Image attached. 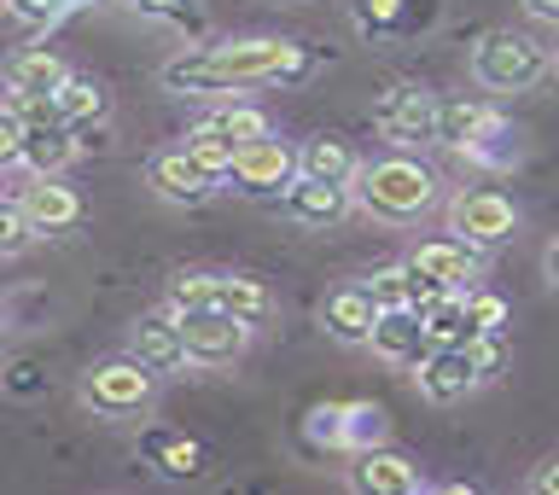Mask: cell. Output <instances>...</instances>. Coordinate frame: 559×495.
Returning a JSON list of instances; mask_svg holds the SVG:
<instances>
[{
    "label": "cell",
    "mask_w": 559,
    "mask_h": 495,
    "mask_svg": "<svg viewBox=\"0 0 559 495\" xmlns=\"http://www.w3.org/2000/svg\"><path fill=\"white\" fill-rule=\"evenodd\" d=\"M349 199H356V210L379 227H414L443 204V181H437V169L419 164L414 152L391 146L384 157H361L356 181H349Z\"/></svg>",
    "instance_id": "1"
},
{
    "label": "cell",
    "mask_w": 559,
    "mask_h": 495,
    "mask_svg": "<svg viewBox=\"0 0 559 495\" xmlns=\"http://www.w3.org/2000/svg\"><path fill=\"white\" fill-rule=\"evenodd\" d=\"M472 82L484 87V94H496V99H513V94H531V87L554 70V52L536 42V35H524V30H489L478 47H472Z\"/></svg>",
    "instance_id": "2"
},
{
    "label": "cell",
    "mask_w": 559,
    "mask_h": 495,
    "mask_svg": "<svg viewBox=\"0 0 559 495\" xmlns=\"http://www.w3.org/2000/svg\"><path fill=\"white\" fill-rule=\"evenodd\" d=\"M82 402L99 420H140L157 402V374L140 356H105L82 374Z\"/></svg>",
    "instance_id": "3"
},
{
    "label": "cell",
    "mask_w": 559,
    "mask_h": 495,
    "mask_svg": "<svg viewBox=\"0 0 559 495\" xmlns=\"http://www.w3.org/2000/svg\"><path fill=\"white\" fill-rule=\"evenodd\" d=\"M373 129L384 146L414 152V146H437V94L426 82H396L391 94H379L373 105Z\"/></svg>",
    "instance_id": "4"
},
{
    "label": "cell",
    "mask_w": 559,
    "mask_h": 495,
    "mask_svg": "<svg viewBox=\"0 0 559 495\" xmlns=\"http://www.w3.org/2000/svg\"><path fill=\"white\" fill-rule=\"evenodd\" d=\"M449 234H461L478 251H496L519 234V204L496 187H461L449 199Z\"/></svg>",
    "instance_id": "5"
},
{
    "label": "cell",
    "mask_w": 559,
    "mask_h": 495,
    "mask_svg": "<svg viewBox=\"0 0 559 495\" xmlns=\"http://www.w3.org/2000/svg\"><path fill=\"white\" fill-rule=\"evenodd\" d=\"M210 52L222 59V70L239 87H262V82H286L304 70V47L280 42V35H245V42H210Z\"/></svg>",
    "instance_id": "6"
},
{
    "label": "cell",
    "mask_w": 559,
    "mask_h": 495,
    "mask_svg": "<svg viewBox=\"0 0 559 495\" xmlns=\"http://www.w3.org/2000/svg\"><path fill=\"white\" fill-rule=\"evenodd\" d=\"M251 321H239L234 309H192V315H181V339H187V362L192 367H234L245 350H251Z\"/></svg>",
    "instance_id": "7"
},
{
    "label": "cell",
    "mask_w": 559,
    "mask_h": 495,
    "mask_svg": "<svg viewBox=\"0 0 559 495\" xmlns=\"http://www.w3.org/2000/svg\"><path fill=\"white\" fill-rule=\"evenodd\" d=\"M292 181H297V152L280 134H262V140H245L234 152V169H227L222 187L245 192V199H280Z\"/></svg>",
    "instance_id": "8"
},
{
    "label": "cell",
    "mask_w": 559,
    "mask_h": 495,
    "mask_svg": "<svg viewBox=\"0 0 559 495\" xmlns=\"http://www.w3.org/2000/svg\"><path fill=\"white\" fill-rule=\"evenodd\" d=\"M414 385H419V397H426V402H437V409L466 402V397L484 385L478 350H472V344H437L431 356L414 367Z\"/></svg>",
    "instance_id": "9"
},
{
    "label": "cell",
    "mask_w": 559,
    "mask_h": 495,
    "mask_svg": "<svg viewBox=\"0 0 559 495\" xmlns=\"http://www.w3.org/2000/svg\"><path fill=\"white\" fill-rule=\"evenodd\" d=\"M146 187H152L164 204H204L222 181H216V175H210L187 146H157V152L146 157Z\"/></svg>",
    "instance_id": "10"
},
{
    "label": "cell",
    "mask_w": 559,
    "mask_h": 495,
    "mask_svg": "<svg viewBox=\"0 0 559 495\" xmlns=\"http://www.w3.org/2000/svg\"><path fill=\"white\" fill-rule=\"evenodd\" d=\"M367 350L384 362V367H402V374H414L419 362L431 356V332L419 321V309H379L373 332H367Z\"/></svg>",
    "instance_id": "11"
},
{
    "label": "cell",
    "mask_w": 559,
    "mask_h": 495,
    "mask_svg": "<svg viewBox=\"0 0 559 495\" xmlns=\"http://www.w3.org/2000/svg\"><path fill=\"white\" fill-rule=\"evenodd\" d=\"M408 262L419 274H431L437 286H449V292H466V286H478V274H484V251L478 245H466L461 234H437V239H419Z\"/></svg>",
    "instance_id": "12"
},
{
    "label": "cell",
    "mask_w": 559,
    "mask_h": 495,
    "mask_svg": "<svg viewBox=\"0 0 559 495\" xmlns=\"http://www.w3.org/2000/svg\"><path fill=\"white\" fill-rule=\"evenodd\" d=\"M356 199H349L344 181H314V175H297V181L280 192V216L297 222V227H332L344 222Z\"/></svg>",
    "instance_id": "13"
},
{
    "label": "cell",
    "mask_w": 559,
    "mask_h": 495,
    "mask_svg": "<svg viewBox=\"0 0 559 495\" xmlns=\"http://www.w3.org/2000/svg\"><path fill=\"white\" fill-rule=\"evenodd\" d=\"M157 76H164L169 94H187V99H234V94H245V87L222 70V59H216L210 47L175 52V59L157 70Z\"/></svg>",
    "instance_id": "14"
},
{
    "label": "cell",
    "mask_w": 559,
    "mask_h": 495,
    "mask_svg": "<svg viewBox=\"0 0 559 495\" xmlns=\"http://www.w3.org/2000/svg\"><path fill=\"white\" fill-rule=\"evenodd\" d=\"M129 356H140L157 379L187 367V339H181V315L164 309V315H140L134 332H129Z\"/></svg>",
    "instance_id": "15"
},
{
    "label": "cell",
    "mask_w": 559,
    "mask_h": 495,
    "mask_svg": "<svg viewBox=\"0 0 559 495\" xmlns=\"http://www.w3.org/2000/svg\"><path fill=\"white\" fill-rule=\"evenodd\" d=\"M349 484L367 490V495H414V490H426V479H419V467L408 461V455L384 449V444L356 455V467H349Z\"/></svg>",
    "instance_id": "16"
},
{
    "label": "cell",
    "mask_w": 559,
    "mask_h": 495,
    "mask_svg": "<svg viewBox=\"0 0 559 495\" xmlns=\"http://www.w3.org/2000/svg\"><path fill=\"white\" fill-rule=\"evenodd\" d=\"M373 321H379V304H373V292H367V280H356V286H338V292H326V304H321V327H326V339H338V344H367Z\"/></svg>",
    "instance_id": "17"
},
{
    "label": "cell",
    "mask_w": 559,
    "mask_h": 495,
    "mask_svg": "<svg viewBox=\"0 0 559 495\" xmlns=\"http://www.w3.org/2000/svg\"><path fill=\"white\" fill-rule=\"evenodd\" d=\"M17 204L29 210L35 234H70V227L82 222V199H76V187H64L59 175H35Z\"/></svg>",
    "instance_id": "18"
},
{
    "label": "cell",
    "mask_w": 559,
    "mask_h": 495,
    "mask_svg": "<svg viewBox=\"0 0 559 495\" xmlns=\"http://www.w3.org/2000/svg\"><path fill=\"white\" fill-rule=\"evenodd\" d=\"M489 129H496V117H489L484 99H472V94L437 99V146H449V152H478Z\"/></svg>",
    "instance_id": "19"
},
{
    "label": "cell",
    "mask_w": 559,
    "mask_h": 495,
    "mask_svg": "<svg viewBox=\"0 0 559 495\" xmlns=\"http://www.w3.org/2000/svg\"><path fill=\"white\" fill-rule=\"evenodd\" d=\"M356 169H361V157L356 146H349L344 134H314L297 146V175H314V181H356Z\"/></svg>",
    "instance_id": "20"
},
{
    "label": "cell",
    "mask_w": 559,
    "mask_h": 495,
    "mask_svg": "<svg viewBox=\"0 0 559 495\" xmlns=\"http://www.w3.org/2000/svg\"><path fill=\"white\" fill-rule=\"evenodd\" d=\"M82 140L70 134V122H41V129H24V169L29 175H64L76 164Z\"/></svg>",
    "instance_id": "21"
},
{
    "label": "cell",
    "mask_w": 559,
    "mask_h": 495,
    "mask_svg": "<svg viewBox=\"0 0 559 495\" xmlns=\"http://www.w3.org/2000/svg\"><path fill=\"white\" fill-rule=\"evenodd\" d=\"M0 76H7V87H24V94H59L64 76H70V64L52 47H24V52H12V59H7Z\"/></svg>",
    "instance_id": "22"
},
{
    "label": "cell",
    "mask_w": 559,
    "mask_h": 495,
    "mask_svg": "<svg viewBox=\"0 0 559 495\" xmlns=\"http://www.w3.org/2000/svg\"><path fill=\"white\" fill-rule=\"evenodd\" d=\"M140 449H146V461L164 472V479H199V472L210 467V455L192 444V437H181V432H146Z\"/></svg>",
    "instance_id": "23"
},
{
    "label": "cell",
    "mask_w": 559,
    "mask_h": 495,
    "mask_svg": "<svg viewBox=\"0 0 559 495\" xmlns=\"http://www.w3.org/2000/svg\"><path fill=\"white\" fill-rule=\"evenodd\" d=\"M431 12H437V0H361L356 17H361V30H373V35H414L419 24H431Z\"/></svg>",
    "instance_id": "24"
},
{
    "label": "cell",
    "mask_w": 559,
    "mask_h": 495,
    "mask_svg": "<svg viewBox=\"0 0 559 495\" xmlns=\"http://www.w3.org/2000/svg\"><path fill=\"white\" fill-rule=\"evenodd\" d=\"M59 117L70 122V129H87V122H99L105 111H111V94H105V82L99 76H82V70H70L59 94Z\"/></svg>",
    "instance_id": "25"
},
{
    "label": "cell",
    "mask_w": 559,
    "mask_h": 495,
    "mask_svg": "<svg viewBox=\"0 0 559 495\" xmlns=\"http://www.w3.org/2000/svg\"><path fill=\"white\" fill-rule=\"evenodd\" d=\"M419 321H426L431 344H472L478 339V327H472V315H466V292H443L437 304L419 309Z\"/></svg>",
    "instance_id": "26"
},
{
    "label": "cell",
    "mask_w": 559,
    "mask_h": 495,
    "mask_svg": "<svg viewBox=\"0 0 559 495\" xmlns=\"http://www.w3.org/2000/svg\"><path fill=\"white\" fill-rule=\"evenodd\" d=\"M164 297H169V309H175V315L216 309V304H222V269H175Z\"/></svg>",
    "instance_id": "27"
},
{
    "label": "cell",
    "mask_w": 559,
    "mask_h": 495,
    "mask_svg": "<svg viewBox=\"0 0 559 495\" xmlns=\"http://www.w3.org/2000/svg\"><path fill=\"white\" fill-rule=\"evenodd\" d=\"M222 309H234L239 321L262 327V321L274 315V292H269V280H257V274H222Z\"/></svg>",
    "instance_id": "28"
},
{
    "label": "cell",
    "mask_w": 559,
    "mask_h": 495,
    "mask_svg": "<svg viewBox=\"0 0 559 495\" xmlns=\"http://www.w3.org/2000/svg\"><path fill=\"white\" fill-rule=\"evenodd\" d=\"M199 122H204V129H216V134H227V140H239V146H245V140L274 134L269 117H262L257 105H245V99H227V105H216L210 117H199Z\"/></svg>",
    "instance_id": "29"
},
{
    "label": "cell",
    "mask_w": 559,
    "mask_h": 495,
    "mask_svg": "<svg viewBox=\"0 0 559 495\" xmlns=\"http://www.w3.org/2000/svg\"><path fill=\"white\" fill-rule=\"evenodd\" d=\"M391 437V420H384L379 402H349L344 409V449L361 455V449H379Z\"/></svg>",
    "instance_id": "30"
},
{
    "label": "cell",
    "mask_w": 559,
    "mask_h": 495,
    "mask_svg": "<svg viewBox=\"0 0 559 495\" xmlns=\"http://www.w3.org/2000/svg\"><path fill=\"white\" fill-rule=\"evenodd\" d=\"M181 146H187L192 157H199V164H204L210 175H216V181H227V169H234L239 140H227V134H216V129H204V122H199V129H192V134L181 140Z\"/></svg>",
    "instance_id": "31"
},
{
    "label": "cell",
    "mask_w": 559,
    "mask_h": 495,
    "mask_svg": "<svg viewBox=\"0 0 559 495\" xmlns=\"http://www.w3.org/2000/svg\"><path fill=\"white\" fill-rule=\"evenodd\" d=\"M367 292H373L379 309H414V280H408V262H396V269H379L367 280Z\"/></svg>",
    "instance_id": "32"
},
{
    "label": "cell",
    "mask_w": 559,
    "mask_h": 495,
    "mask_svg": "<svg viewBox=\"0 0 559 495\" xmlns=\"http://www.w3.org/2000/svg\"><path fill=\"white\" fill-rule=\"evenodd\" d=\"M7 111L24 122V129H41V122H64V117H59V99H52V94H24V87H7Z\"/></svg>",
    "instance_id": "33"
},
{
    "label": "cell",
    "mask_w": 559,
    "mask_h": 495,
    "mask_svg": "<svg viewBox=\"0 0 559 495\" xmlns=\"http://www.w3.org/2000/svg\"><path fill=\"white\" fill-rule=\"evenodd\" d=\"M35 239V222L17 199H0V257H17Z\"/></svg>",
    "instance_id": "34"
},
{
    "label": "cell",
    "mask_w": 559,
    "mask_h": 495,
    "mask_svg": "<svg viewBox=\"0 0 559 495\" xmlns=\"http://www.w3.org/2000/svg\"><path fill=\"white\" fill-rule=\"evenodd\" d=\"M129 7H134L140 17H164V24L192 30V35L204 30V17H199V7H192V0H129Z\"/></svg>",
    "instance_id": "35"
},
{
    "label": "cell",
    "mask_w": 559,
    "mask_h": 495,
    "mask_svg": "<svg viewBox=\"0 0 559 495\" xmlns=\"http://www.w3.org/2000/svg\"><path fill=\"white\" fill-rule=\"evenodd\" d=\"M466 315H472V327H478V339L507 327V304L496 292H484V286H466Z\"/></svg>",
    "instance_id": "36"
},
{
    "label": "cell",
    "mask_w": 559,
    "mask_h": 495,
    "mask_svg": "<svg viewBox=\"0 0 559 495\" xmlns=\"http://www.w3.org/2000/svg\"><path fill=\"white\" fill-rule=\"evenodd\" d=\"M17 164H24V122L0 105V169H17Z\"/></svg>",
    "instance_id": "37"
},
{
    "label": "cell",
    "mask_w": 559,
    "mask_h": 495,
    "mask_svg": "<svg viewBox=\"0 0 559 495\" xmlns=\"http://www.w3.org/2000/svg\"><path fill=\"white\" fill-rule=\"evenodd\" d=\"M309 437H314V444L344 449V409H314L309 414Z\"/></svg>",
    "instance_id": "38"
},
{
    "label": "cell",
    "mask_w": 559,
    "mask_h": 495,
    "mask_svg": "<svg viewBox=\"0 0 559 495\" xmlns=\"http://www.w3.org/2000/svg\"><path fill=\"white\" fill-rule=\"evenodd\" d=\"M12 17H24V24H52V17L64 12V0H7Z\"/></svg>",
    "instance_id": "39"
},
{
    "label": "cell",
    "mask_w": 559,
    "mask_h": 495,
    "mask_svg": "<svg viewBox=\"0 0 559 495\" xmlns=\"http://www.w3.org/2000/svg\"><path fill=\"white\" fill-rule=\"evenodd\" d=\"M531 490H536V495H559V461H542V467L531 472Z\"/></svg>",
    "instance_id": "40"
},
{
    "label": "cell",
    "mask_w": 559,
    "mask_h": 495,
    "mask_svg": "<svg viewBox=\"0 0 559 495\" xmlns=\"http://www.w3.org/2000/svg\"><path fill=\"white\" fill-rule=\"evenodd\" d=\"M524 12L536 17V24H559V0H519Z\"/></svg>",
    "instance_id": "41"
},
{
    "label": "cell",
    "mask_w": 559,
    "mask_h": 495,
    "mask_svg": "<svg viewBox=\"0 0 559 495\" xmlns=\"http://www.w3.org/2000/svg\"><path fill=\"white\" fill-rule=\"evenodd\" d=\"M542 274H548L554 286H559V234L548 239V251H542Z\"/></svg>",
    "instance_id": "42"
},
{
    "label": "cell",
    "mask_w": 559,
    "mask_h": 495,
    "mask_svg": "<svg viewBox=\"0 0 559 495\" xmlns=\"http://www.w3.org/2000/svg\"><path fill=\"white\" fill-rule=\"evenodd\" d=\"M12 385H17V391H35V367L17 362V367H12Z\"/></svg>",
    "instance_id": "43"
},
{
    "label": "cell",
    "mask_w": 559,
    "mask_h": 495,
    "mask_svg": "<svg viewBox=\"0 0 559 495\" xmlns=\"http://www.w3.org/2000/svg\"><path fill=\"white\" fill-rule=\"evenodd\" d=\"M554 70H559V47H554Z\"/></svg>",
    "instance_id": "44"
}]
</instances>
